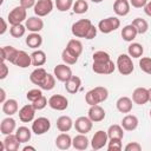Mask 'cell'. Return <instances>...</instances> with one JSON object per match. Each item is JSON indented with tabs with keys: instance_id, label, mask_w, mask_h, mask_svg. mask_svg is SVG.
I'll return each mask as SVG.
<instances>
[{
	"instance_id": "cell-1",
	"label": "cell",
	"mask_w": 151,
	"mask_h": 151,
	"mask_svg": "<svg viewBox=\"0 0 151 151\" xmlns=\"http://www.w3.org/2000/svg\"><path fill=\"white\" fill-rule=\"evenodd\" d=\"M72 34L77 38H85V39H93L97 35V27L92 25L91 20L88 19H80L72 25Z\"/></svg>"
},
{
	"instance_id": "cell-2",
	"label": "cell",
	"mask_w": 151,
	"mask_h": 151,
	"mask_svg": "<svg viewBox=\"0 0 151 151\" xmlns=\"http://www.w3.org/2000/svg\"><path fill=\"white\" fill-rule=\"evenodd\" d=\"M107 97H109L107 88H105L103 86H97V87L90 90L85 94V100L90 106H92V105H98L99 103L105 101L107 99Z\"/></svg>"
},
{
	"instance_id": "cell-3",
	"label": "cell",
	"mask_w": 151,
	"mask_h": 151,
	"mask_svg": "<svg viewBox=\"0 0 151 151\" xmlns=\"http://www.w3.org/2000/svg\"><path fill=\"white\" fill-rule=\"evenodd\" d=\"M117 68L119 71L120 74L123 76H129L133 72V63H132V59L129 54H119L118 58H117Z\"/></svg>"
},
{
	"instance_id": "cell-4",
	"label": "cell",
	"mask_w": 151,
	"mask_h": 151,
	"mask_svg": "<svg viewBox=\"0 0 151 151\" xmlns=\"http://www.w3.org/2000/svg\"><path fill=\"white\" fill-rule=\"evenodd\" d=\"M119 26H120V21L117 17H109L106 19L100 20L98 24L99 31L104 34H109V33L116 31L117 28H119Z\"/></svg>"
},
{
	"instance_id": "cell-5",
	"label": "cell",
	"mask_w": 151,
	"mask_h": 151,
	"mask_svg": "<svg viewBox=\"0 0 151 151\" xmlns=\"http://www.w3.org/2000/svg\"><path fill=\"white\" fill-rule=\"evenodd\" d=\"M27 19V13H26V8L21 7V6H17L14 7L9 13H8V22L12 25H18L21 24L24 20Z\"/></svg>"
},
{
	"instance_id": "cell-6",
	"label": "cell",
	"mask_w": 151,
	"mask_h": 151,
	"mask_svg": "<svg viewBox=\"0 0 151 151\" xmlns=\"http://www.w3.org/2000/svg\"><path fill=\"white\" fill-rule=\"evenodd\" d=\"M50 129H51V122L46 117H39V118L34 119L32 123V131L37 136L46 133Z\"/></svg>"
},
{
	"instance_id": "cell-7",
	"label": "cell",
	"mask_w": 151,
	"mask_h": 151,
	"mask_svg": "<svg viewBox=\"0 0 151 151\" xmlns=\"http://www.w3.org/2000/svg\"><path fill=\"white\" fill-rule=\"evenodd\" d=\"M53 9L52 0H37L34 5V13L37 17H46Z\"/></svg>"
},
{
	"instance_id": "cell-8",
	"label": "cell",
	"mask_w": 151,
	"mask_h": 151,
	"mask_svg": "<svg viewBox=\"0 0 151 151\" xmlns=\"http://www.w3.org/2000/svg\"><path fill=\"white\" fill-rule=\"evenodd\" d=\"M48 106L57 111H64L68 106V100L61 94H53L48 99Z\"/></svg>"
},
{
	"instance_id": "cell-9",
	"label": "cell",
	"mask_w": 151,
	"mask_h": 151,
	"mask_svg": "<svg viewBox=\"0 0 151 151\" xmlns=\"http://www.w3.org/2000/svg\"><path fill=\"white\" fill-rule=\"evenodd\" d=\"M109 139V136H107V131H103V130H99L94 133V136L92 137V140H91V146L93 150H100L103 149L106 144H107V140Z\"/></svg>"
},
{
	"instance_id": "cell-10",
	"label": "cell",
	"mask_w": 151,
	"mask_h": 151,
	"mask_svg": "<svg viewBox=\"0 0 151 151\" xmlns=\"http://www.w3.org/2000/svg\"><path fill=\"white\" fill-rule=\"evenodd\" d=\"M114 68H116V65L111 59L107 61L93 63V65H92V70L98 74H111V73H113Z\"/></svg>"
},
{
	"instance_id": "cell-11",
	"label": "cell",
	"mask_w": 151,
	"mask_h": 151,
	"mask_svg": "<svg viewBox=\"0 0 151 151\" xmlns=\"http://www.w3.org/2000/svg\"><path fill=\"white\" fill-rule=\"evenodd\" d=\"M54 77L63 83H66L71 77H72V70L70 68V66H67V64H59L54 67Z\"/></svg>"
},
{
	"instance_id": "cell-12",
	"label": "cell",
	"mask_w": 151,
	"mask_h": 151,
	"mask_svg": "<svg viewBox=\"0 0 151 151\" xmlns=\"http://www.w3.org/2000/svg\"><path fill=\"white\" fill-rule=\"evenodd\" d=\"M92 125H93V122L88 117H79L74 122V129L77 130V132L83 134L88 133L92 130Z\"/></svg>"
},
{
	"instance_id": "cell-13",
	"label": "cell",
	"mask_w": 151,
	"mask_h": 151,
	"mask_svg": "<svg viewBox=\"0 0 151 151\" xmlns=\"http://www.w3.org/2000/svg\"><path fill=\"white\" fill-rule=\"evenodd\" d=\"M35 109L32 104H27V105H24L20 110H19V119L22 122V123H29V122H33L34 119V116H35Z\"/></svg>"
},
{
	"instance_id": "cell-14",
	"label": "cell",
	"mask_w": 151,
	"mask_h": 151,
	"mask_svg": "<svg viewBox=\"0 0 151 151\" xmlns=\"http://www.w3.org/2000/svg\"><path fill=\"white\" fill-rule=\"evenodd\" d=\"M132 101L137 105H144L149 101V88L137 87L132 93Z\"/></svg>"
},
{
	"instance_id": "cell-15",
	"label": "cell",
	"mask_w": 151,
	"mask_h": 151,
	"mask_svg": "<svg viewBox=\"0 0 151 151\" xmlns=\"http://www.w3.org/2000/svg\"><path fill=\"white\" fill-rule=\"evenodd\" d=\"M19 146H20V142L19 139L17 138L15 133H11V134H7L6 138L4 139L2 142V150H6V151H18L19 150Z\"/></svg>"
},
{
	"instance_id": "cell-16",
	"label": "cell",
	"mask_w": 151,
	"mask_h": 151,
	"mask_svg": "<svg viewBox=\"0 0 151 151\" xmlns=\"http://www.w3.org/2000/svg\"><path fill=\"white\" fill-rule=\"evenodd\" d=\"M88 118L93 122V123H99L101 120H104L106 113H105V110L99 106V105H92L88 110Z\"/></svg>"
},
{
	"instance_id": "cell-17",
	"label": "cell",
	"mask_w": 151,
	"mask_h": 151,
	"mask_svg": "<svg viewBox=\"0 0 151 151\" xmlns=\"http://www.w3.org/2000/svg\"><path fill=\"white\" fill-rule=\"evenodd\" d=\"M19 51L13 46H4L1 47V61H9L12 64L15 63Z\"/></svg>"
},
{
	"instance_id": "cell-18",
	"label": "cell",
	"mask_w": 151,
	"mask_h": 151,
	"mask_svg": "<svg viewBox=\"0 0 151 151\" xmlns=\"http://www.w3.org/2000/svg\"><path fill=\"white\" fill-rule=\"evenodd\" d=\"M25 26L28 31H31L33 33H38L39 31L42 29L44 21H42V19H40V17H29L28 19H26Z\"/></svg>"
},
{
	"instance_id": "cell-19",
	"label": "cell",
	"mask_w": 151,
	"mask_h": 151,
	"mask_svg": "<svg viewBox=\"0 0 151 151\" xmlns=\"http://www.w3.org/2000/svg\"><path fill=\"white\" fill-rule=\"evenodd\" d=\"M113 11L119 17H125L130 12V2L127 0H116L113 4Z\"/></svg>"
},
{
	"instance_id": "cell-20",
	"label": "cell",
	"mask_w": 151,
	"mask_h": 151,
	"mask_svg": "<svg viewBox=\"0 0 151 151\" xmlns=\"http://www.w3.org/2000/svg\"><path fill=\"white\" fill-rule=\"evenodd\" d=\"M80 86H81V79H80L79 77H77V76H72V77L65 83V88H66V91H67L68 93H71V94L77 93V92L79 91Z\"/></svg>"
},
{
	"instance_id": "cell-21",
	"label": "cell",
	"mask_w": 151,
	"mask_h": 151,
	"mask_svg": "<svg viewBox=\"0 0 151 151\" xmlns=\"http://www.w3.org/2000/svg\"><path fill=\"white\" fill-rule=\"evenodd\" d=\"M15 126H17L15 120L13 118H11V116H9V117H7V118H5V119L1 120L0 131H1L2 134H6L7 136V134H11V133L14 132Z\"/></svg>"
},
{
	"instance_id": "cell-22",
	"label": "cell",
	"mask_w": 151,
	"mask_h": 151,
	"mask_svg": "<svg viewBox=\"0 0 151 151\" xmlns=\"http://www.w3.org/2000/svg\"><path fill=\"white\" fill-rule=\"evenodd\" d=\"M55 145L60 150H67L72 145V138L70 137V134L63 132L55 138Z\"/></svg>"
},
{
	"instance_id": "cell-23",
	"label": "cell",
	"mask_w": 151,
	"mask_h": 151,
	"mask_svg": "<svg viewBox=\"0 0 151 151\" xmlns=\"http://www.w3.org/2000/svg\"><path fill=\"white\" fill-rule=\"evenodd\" d=\"M117 110L122 113H130L132 110V100L129 97H120L116 103Z\"/></svg>"
},
{
	"instance_id": "cell-24",
	"label": "cell",
	"mask_w": 151,
	"mask_h": 151,
	"mask_svg": "<svg viewBox=\"0 0 151 151\" xmlns=\"http://www.w3.org/2000/svg\"><path fill=\"white\" fill-rule=\"evenodd\" d=\"M122 126L126 131H133L138 126V118L133 114H127L122 119Z\"/></svg>"
},
{
	"instance_id": "cell-25",
	"label": "cell",
	"mask_w": 151,
	"mask_h": 151,
	"mask_svg": "<svg viewBox=\"0 0 151 151\" xmlns=\"http://www.w3.org/2000/svg\"><path fill=\"white\" fill-rule=\"evenodd\" d=\"M46 76H47L46 70L42 68V67H38V68H35V70L29 74V80H31V83H33L34 85H38V86H39V85L44 81V79H45Z\"/></svg>"
},
{
	"instance_id": "cell-26",
	"label": "cell",
	"mask_w": 151,
	"mask_h": 151,
	"mask_svg": "<svg viewBox=\"0 0 151 151\" xmlns=\"http://www.w3.org/2000/svg\"><path fill=\"white\" fill-rule=\"evenodd\" d=\"M31 64H32V58H31V55H28L25 51H19L14 65L18 66V67H21V68H26V67H28Z\"/></svg>"
},
{
	"instance_id": "cell-27",
	"label": "cell",
	"mask_w": 151,
	"mask_h": 151,
	"mask_svg": "<svg viewBox=\"0 0 151 151\" xmlns=\"http://www.w3.org/2000/svg\"><path fill=\"white\" fill-rule=\"evenodd\" d=\"M73 122L68 116H61L57 119V127L60 132H67L72 129Z\"/></svg>"
},
{
	"instance_id": "cell-28",
	"label": "cell",
	"mask_w": 151,
	"mask_h": 151,
	"mask_svg": "<svg viewBox=\"0 0 151 151\" xmlns=\"http://www.w3.org/2000/svg\"><path fill=\"white\" fill-rule=\"evenodd\" d=\"M137 34H138V32H137L136 27H134L132 24L126 25V26L123 27V29H122V38H123L125 41H129V42H131L133 39H136Z\"/></svg>"
},
{
	"instance_id": "cell-29",
	"label": "cell",
	"mask_w": 151,
	"mask_h": 151,
	"mask_svg": "<svg viewBox=\"0 0 151 151\" xmlns=\"http://www.w3.org/2000/svg\"><path fill=\"white\" fill-rule=\"evenodd\" d=\"M2 112L7 116H13L18 112V101L15 99H7L2 103Z\"/></svg>"
},
{
	"instance_id": "cell-30",
	"label": "cell",
	"mask_w": 151,
	"mask_h": 151,
	"mask_svg": "<svg viewBox=\"0 0 151 151\" xmlns=\"http://www.w3.org/2000/svg\"><path fill=\"white\" fill-rule=\"evenodd\" d=\"M72 146L77 150H85L88 146V139L85 134L79 133L72 139Z\"/></svg>"
},
{
	"instance_id": "cell-31",
	"label": "cell",
	"mask_w": 151,
	"mask_h": 151,
	"mask_svg": "<svg viewBox=\"0 0 151 151\" xmlns=\"http://www.w3.org/2000/svg\"><path fill=\"white\" fill-rule=\"evenodd\" d=\"M42 44V37L39 33H31L26 38V45L31 48H38Z\"/></svg>"
},
{
	"instance_id": "cell-32",
	"label": "cell",
	"mask_w": 151,
	"mask_h": 151,
	"mask_svg": "<svg viewBox=\"0 0 151 151\" xmlns=\"http://www.w3.org/2000/svg\"><path fill=\"white\" fill-rule=\"evenodd\" d=\"M32 132L28 127L26 126H19L15 131V136L17 138L19 139L20 143H27L29 139H31V136H32Z\"/></svg>"
},
{
	"instance_id": "cell-33",
	"label": "cell",
	"mask_w": 151,
	"mask_h": 151,
	"mask_svg": "<svg viewBox=\"0 0 151 151\" xmlns=\"http://www.w3.org/2000/svg\"><path fill=\"white\" fill-rule=\"evenodd\" d=\"M31 58H32V65H34V66H42L47 60L46 53L44 51H41V50L34 51L31 54Z\"/></svg>"
},
{
	"instance_id": "cell-34",
	"label": "cell",
	"mask_w": 151,
	"mask_h": 151,
	"mask_svg": "<svg viewBox=\"0 0 151 151\" xmlns=\"http://www.w3.org/2000/svg\"><path fill=\"white\" fill-rule=\"evenodd\" d=\"M66 48H67L70 52H72L73 54H76L77 57H79V55L81 54V52H83V44H81V41L78 40V39H71V40L67 42Z\"/></svg>"
},
{
	"instance_id": "cell-35",
	"label": "cell",
	"mask_w": 151,
	"mask_h": 151,
	"mask_svg": "<svg viewBox=\"0 0 151 151\" xmlns=\"http://www.w3.org/2000/svg\"><path fill=\"white\" fill-rule=\"evenodd\" d=\"M143 52H144V48L138 42H132L130 44V46L127 47V53L130 57L132 58H140L143 55Z\"/></svg>"
},
{
	"instance_id": "cell-36",
	"label": "cell",
	"mask_w": 151,
	"mask_h": 151,
	"mask_svg": "<svg viewBox=\"0 0 151 151\" xmlns=\"http://www.w3.org/2000/svg\"><path fill=\"white\" fill-rule=\"evenodd\" d=\"M107 136H109V138H119V139H123V137H124L123 126L117 125V124L111 125L109 127V130H107Z\"/></svg>"
},
{
	"instance_id": "cell-37",
	"label": "cell",
	"mask_w": 151,
	"mask_h": 151,
	"mask_svg": "<svg viewBox=\"0 0 151 151\" xmlns=\"http://www.w3.org/2000/svg\"><path fill=\"white\" fill-rule=\"evenodd\" d=\"M132 25L136 27L138 34H144V33L149 29V24H147V21H146L145 19H143V18H136V19H133Z\"/></svg>"
},
{
	"instance_id": "cell-38",
	"label": "cell",
	"mask_w": 151,
	"mask_h": 151,
	"mask_svg": "<svg viewBox=\"0 0 151 151\" xmlns=\"http://www.w3.org/2000/svg\"><path fill=\"white\" fill-rule=\"evenodd\" d=\"M54 86H55V77H54V74H50V73H47L44 81L39 85V87L41 90H45V91H50Z\"/></svg>"
},
{
	"instance_id": "cell-39",
	"label": "cell",
	"mask_w": 151,
	"mask_h": 151,
	"mask_svg": "<svg viewBox=\"0 0 151 151\" xmlns=\"http://www.w3.org/2000/svg\"><path fill=\"white\" fill-rule=\"evenodd\" d=\"M78 58L79 57H77L76 54H73L72 52H70L67 48H64V51L61 53V59L67 65H74L78 61Z\"/></svg>"
},
{
	"instance_id": "cell-40",
	"label": "cell",
	"mask_w": 151,
	"mask_h": 151,
	"mask_svg": "<svg viewBox=\"0 0 151 151\" xmlns=\"http://www.w3.org/2000/svg\"><path fill=\"white\" fill-rule=\"evenodd\" d=\"M26 26H24L22 24H18V25H12L9 28V33L13 38H21L25 32H26Z\"/></svg>"
},
{
	"instance_id": "cell-41",
	"label": "cell",
	"mask_w": 151,
	"mask_h": 151,
	"mask_svg": "<svg viewBox=\"0 0 151 151\" xmlns=\"http://www.w3.org/2000/svg\"><path fill=\"white\" fill-rule=\"evenodd\" d=\"M72 8H73V12L76 14H84L88 9V4L86 2V0H77L73 4Z\"/></svg>"
},
{
	"instance_id": "cell-42",
	"label": "cell",
	"mask_w": 151,
	"mask_h": 151,
	"mask_svg": "<svg viewBox=\"0 0 151 151\" xmlns=\"http://www.w3.org/2000/svg\"><path fill=\"white\" fill-rule=\"evenodd\" d=\"M55 7L60 12H67L73 7V0H55Z\"/></svg>"
},
{
	"instance_id": "cell-43",
	"label": "cell",
	"mask_w": 151,
	"mask_h": 151,
	"mask_svg": "<svg viewBox=\"0 0 151 151\" xmlns=\"http://www.w3.org/2000/svg\"><path fill=\"white\" fill-rule=\"evenodd\" d=\"M122 147H123L122 139H119V138H110V142H107L109 151H120Z\"/></svg>"
},
{
	"instance_id": "cell-44",
	"label": "cell",
	"mask_w": 151,
	"mask_h": 151,
	"mask_svg": "<svg viewBox=\"0 0 151 151\" xmlns=\"http://www.w3.org/2000/svg\"><path fill=\"white\" fill-rule=\"evenodd\" d=\"M139 67L143 72L151 76V58H147V57L142 58L139 60Z\"/></svg>"
},
{
	"instance_id": "cell-45",
	"label": "cell",
	"mask_w": 151,
	"mask_h": 151,
	"mask_svg": "<svg viewBox=\"0 0 151 151\" xmlns=\"http://www.w3.org/2000/svg\"><path fill=\"white\" fill-rule=\"evenodd\" d=\"M110 54L105 51H97L93 53V63H101L110 60Z\"/></svg>"
},
{
	"instance_id": "cell-46",
	"label": "cell",
	"mask_w": 151,
	"mask_h": 151,
	"mask_svg": "<svg viewBox=\"0 0 151 151\" xmlns=\"http://www.w3.org/2000/svg\"><path fill=\"white\" fill-rule=\"evenodd\" d=\"M42 96V92H41V90H39V88H33V90H29L28 92H27V94H26V98L29 100V101H35L38 98H40Z\"/></svg>"
},
{
	"instance_id": "cell-47",
	"label": "cell",
	"mask_w": 151,
	"mask_h": 151,
	"mask_svg": "<svg viewBox=\"0 0 151 151\" xmlns=\"http://www.w3.org/2000/svg\"><path fill=\"white\" fill-rule=\"evenodd\" d=\"M48 104V100L46 99V97L45 96H41L40 98H38L35 101H33L32 103V105L34 106V109L35 110H42V109H45V106Z\"/></svg>"
},
{
	"instance_id": "cell-48",
	"label": "cell",
	"mask_w": 151,
	"mask_h": 151,
	"mask_svg": "<svg viewBox=\"0 0 151 151\" xmlns=\"http://www.w3.org/2000/svg\"><path fill=\"white\" fill-rule=\"evenodd\" d=\"M142 150V145L137 142H132V143H129L126 146H125V151H140Z\"/></svg>"
},
{
	"instance_id": "cell-49",
	"label": "cell",
	"mask_w": 151,
	"mask_h": 151,
	"mask_svg": "<svg viewBox=\"0 0 151 151\" xmlns=\"http://www.w3.org/2000/svg\"><path fill=\"white\" fill-rule=\"evenodd\" d=\"M146 4H147V0H130V5H132V7L134 8L145 7Z\"/></svg>"
},
{
	"instance_id": "cell-50",
	"label": "cell",
	"mask_w": 151,
	"mask_h": 151,
	"mask_svg": "<svg viewBox=\"0 0 151 151\" xmlns=\"http://www.w3.org/2000/svg\"><path fill=\"white\" fill-rule=\"evenodd\" d=\"M35 2H37L35 0H20V6L26 8V9H28L31 7H34Z\"/></svg>"
},
{
	"instance_id": "cell-51",
	"label": "cell",
	"mask_w": 151,
	"mask_h": 151,
	"mask_svg": "<svg viewBox=\"0 0 151 151\" xmlns=\"http://www.w3.org/2000/svg\"><path fill=\"white\" fill-rule=\"evenodd\" d=\"M0 68H1V72H0V79H5L8 74V66L5 64V61H1V65H0Z\"/></svg>"
},
{
	"instance_id": "cell-52",
	"label": "cell",
	"mask_w": 151,
	"mask_h": 151,
	"mask_svg": "<svg viewBox=\"0 0 151 151\" xmlns=\"http://www.w3.org/2000/svg\"><path fill=\"white\" fill-rule=\"evenodd\" d=\"M0 21H1V25H2V26H1V29H0V34L2 35V34L7 31V22L5 21L4 18H0Z\"/></svg>"
},
{
	"instance_id": "cell-53",
	"label": "cell",
	"mask_w": 151,
	"mask_h": 151,
	"mask_svg": "<svg viewBox=\"0 0 151 151\" xmlns=\"http://www.w3.org/2000/svg\"><path fill=\"white\" fill-rule=\"evenodd\" d=\"M144 12H145L146 15L151 17V1H149V2L145 5V7H144Z\"/></svg>"
},
{
	"instance_id": "cell-54",
	"label": "cell",
	"mask_w": 151,
	"mask_h": 151,
	"mask_svg": "<svg viewBox=\"0 0 151 151\" xmlns=\"http://www.w3.org/2000/svg\"><path fill=\"white\" fill-rule=\"evenodd\" d=\"M0 93H1V97H0V101L1 103H5V98H6V92L4 88H0Z\"/></svg>"
},
{
	"instance_id": "cell-55",
	"label": "cell",
	"mask_w": 151,
	"mask_h": 151,
	"mask_svg": "<svg viewBox=\"0 0 151 151\" xmlns=\"http://www.w3.org/2000/svg\"><path fill=\"white\" fill-rule=\"evenodd\" d=\"M22 150H24V151H27V150H33V151H34V150H35V147H34V146H29V145H28V146H25Z\"/></svg>"
},
{
	"instance_id": "cell-56",
	"label": "cell",
	"mask_w": 151,
	"mask_h": 151,
	"mask_svg": "<svg viewBox=\"0 0 151 151\" xmlns=\"http://www.w3.org/2000/svg\"><path fill=\"white\" fill-rule=\"evenodd\" d=\"M149 101H151V87L149 88Z\"/></svg>"
},
{
	"instance_id": "cell-57",
	"label": "cell",
	"mask_w": 151,
	"mask_h": 151,
	"mask_svg": "<svg viewBox=\"0 0 151 151\" xmlns=\"http://www.w3.org/2000/svg\"><path fill=\"white\" fill-rule=\"evenodd\" d=\"M92 2H94V4H99V2H101V1H104V0H91Z\"/></svg>"
},
{
	"instance_id": "cell-58",
	"label": "cell",
	"mask_w": 151,
	"mask_h": 151,
	"mask_svg": "<svg viewBox=\"0 0 151 151\" xmlns=\"http://www.w3.org/2000/svg\"><path fill=\"white\" fill-rule=\"evenodd\" d=\"M150 117H151V110H150Z\"/></svg>"
}]
</instances>
